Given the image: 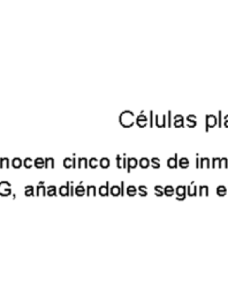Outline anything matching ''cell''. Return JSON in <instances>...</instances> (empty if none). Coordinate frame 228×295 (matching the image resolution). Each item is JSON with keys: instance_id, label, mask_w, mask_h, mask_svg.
<instances>
[{"instance_id": "33", "label": "cell", "mask_w": 228, "mask_h": 295, "mask_svg": "<svg viewBox=\"0 0 228 295\" xmlns=\"http://www.w3.org/2000/svg\"><path fill=\"white\" fill-rule=\"evenodd\" d=\"M89 166V160L85 157H80L78 159V167H88Z\"/></svg>"}, {"instance_id": "27", "label": "cell", "mask_w": 228, "mask_h": 295, "mask_svg": "<svg viewBox=\"0 0 228 295\" xmlns=\"http://www.w3.org/2000/svg\"><path fill=\"white\" fill-rule=\"evenodd\" d=\"M189 164H190V162H189V159H188V157H181L180 160H179V166H181L182 168L188 167Z\"/></svg>"}, {"instance_id": "6", "label": "cell", "mask_w": 228, "mask_h": 295, "mask_svg": "<svg viewBox=\"0 0 228 295\" xmlns=\"http://www.w3.org/2000/svg\"><path fill=\"white\" fill-rule=\"evenodd\" d=\"M166 114H154V125L157 127H166Z\"/></svg>"}, {"instance_id": "36", "label": "cell", "mask_w": 228, "mask_h": 295, "mask_svg": "<svg viewBox=\"0 0 228 295\" xmlns=\"http://www.w3.org/2000/svg\"><path fill=\"white\" fill-rule=\"evenodd\" d=\"M0 167H9V158L8 157L0 158Z\"/></svg>"}, {"instance_id": "20", "label": "cell", "mask_w": 228, "mask_h": 295, "mask_svg": "<svg viewBox=\"0 0 228 295\" xmlns=\"http://www.w3.org/2000/svg\"><path fill=\"white\" fill-rule=\"evenodd\" d=\"M46 194H47L49 196H54V195H57V187H56L54 184L47 186V188H46Z\"/></svg>"}, {"instance_id": "26", "label": "cell", "mask_w": 228, "mask_h": 295, "mask_svg": "<svg viewBox=\"0 0 228 295\" xmlns=\"http://www.w3.org/2000/svg\"><path fill=\"white\" fill-rule=\"evenodd\" d=\"M199 195H209V186L208 184H201L198 188Z\"/></svg>"}, {"instance_id": "40", "label": "cell", "mask_w": 228, "mask_h": 295, "mask_svg": "<svg viewBox=\"0 0 228 295\" xmlns=\"http://www.w3.org/2000/svg\"><path fill=\"white\" fill-rule=\"evenodd\" d=\"M212 167H220V157L212 158Z\"/></svg>"}, {"instance_id": "48", "label": "cell", "mask_w": 228, "mask_h": 295, "mask_svg": "<svg viewBox=\"0 0 228 295\" xmlns=\"http://www.w3.org/2000/svg\"><path fill=\"white\" fill-rule=\"evenodd\" d=\"M228 184V183H227ZM227 195H228V188H227Z\"/></svg>"}, {"instance_id": "17", "label": "cell", "mask_w": 228, "mask_h": 295, "mask_svg": "<svg viewBox=\"0 0 228 295\" xmlns=\"http://www.w3.org/2000/svg\"><path fill=\"white\" fill-rule=\"evenodd\" d=\"M126 194L129 195V196H134L137 194V188L134 186V184H128L127 188H126Z\"/></svg>"}, {"instance_id": "13", "label": "cell", "mask_w": 228, "mask_h": 295, "mask_svg": "<svg viewBox=\"0 0 228 295\" xmlns=\"http://www.w3.org/2000/svg\"><path fill=\"white\" fill-rule=\"evenodd\" d=\"M187 194L189 195V196H195V195H197V186L195 183V181H191L188 186V188H187Z\"/></svg>"}, {"instance_id": "39", "label": "cell", "mask_w": 228, "mask_h": 295, "mask_svg": "<svg viewBox=\"0 0 228 295\" xmlns=\"http://www.w3.org/2000/svg\"><path fill=\"white\" fill-rule=\"evenodd\" d=\"M115 159H116V166H118L119 168H122V160H123V156H121V155H116Z\"/></svg>"}, {"instance_id": "46", "label": "cell", "mask_w": 228, "mask_h": 295, "mask_svg": "<svg viewBox=\"0 0 228 295\" xmlns=\"http://www.w3.org/2000/svg\"><path fill=\"white\" fill-rule=\"evenodd\" d=\"M218 125L221 126V111L218 112Z\"/></svg>"}, {"instance_id": "12", "label": "cell", "mask_w": 228, "mask_h": 295, "mask_svg": "<svg viewBox=\"0 0 228 295\" xmlns=\"http://www.w3.org/2000/svg\"><path fill=\"white\" fill-rule=\"evenodd\" d=\"M177 165H179V160H177V155L175 153L173 157H170L167 159V166L170 168H175V167H177Z\"/></svg>"}, {"instance_id": "5", "label": "cell", "mask_w": 228, "mask_h": 295, "mask_svg": "<svg viewBox=\"0 0 228 295\" xmlns=\"http://www.w3.org/2000/svg\"><path fill=\"white\" fill-rule=\"evenodd\" d=\"M175 194L177 200H184L187 196V187L184 184H179L175 188Z\"/></svg>"}, {"instance_id": "31", "label": "cell", "mask_w": 228, "mask_h": 295, "mask_svg": "<svg viewBox=\"0 0 228 295\" xmlns=\"http://www.w3.org/2000/svg\"><path fill=\"white\" fill-rule=\"evenodd\" d=\"M22 164H23V162H22V159H21L20 157H15V158H13V160H12V166L15 167V168L21 167Z\"/></svg>"}, {"instance_id": "38", "label": "cell", "mask_w": 228, "mask_h": 295, "mask_svg": "<svg viewBox=\"0 0 228 295\" xmlns=\"http://www.w3.org/2000/svg\"><path fill=\"white\" fill-rule=\"evenodd\" d=\"M151 165H152V167H154V168L160 167V158H158V157H153V158L151 159Z\"/></svg>"}, {"instance_id": "28", "label": "cell", "mask_w": 228, "mask_h": 295, "mask_svg": "<svg viewBox=\"0 0 228 295\" xmlns=\"http://www.w3.org/2000/svg\"><path fill=\"white\" fill-rule=\"evenodd\" d=\"M164 193H165L167 196H172V195H174L175 189H174V187H173L172 184H167V186L164 188Z\"/></svg>"}, {"instance_id": "29", "label": "cell", "mask_w": 228, "mask_h": 295, "mask_svg": "<svg viewBox=\"0 0 228 295\" xmlns=\"http://www.w3.org/2000/svg\"><path fill=\"white\" fill-rule=\"evenodd\" d=\"M138 194L141 195V196H146L148 195V187L145 186V184H141V186H138Z\"/></svg>"}, {"instance_id": "7", "label": "cell", "mask_w": 228, "mask_h": 295, "mask_svg": "<svg viewBox=\"0 0 228 295\" xmlns=\"http://www.w3.org/2000/svg\"><path fill=\"white\" fill-rule=\"evenodd\" d=\"M183 125H184V116L182 114H175L173 116V126L182 127Z\"/></svg>"}, {"instance_id": "9", "label": "cell", "mask_w": 228, "mask_h": 295, "mask_svg": "<svg viewBox=\"0 0 228 295\" xmlns=\"http://www.w3.org/2000/svg\"><path fill=\"white\" fill-rule=\"evenodd\" d=\"M138 165V159L136 157H129L127 158V171L130 172L133 168L137 167Z\"/></svg>"}, {"instance_id": "19", "label": "cell", "mask_w": 228, "mask_h": 295, "mask_svg": "<svg viewBox=\"0 0 228 295\" xmlns=\"http://www.w3.org/2000/svg\"><path fill=\"white\" fill-rule=\"evenodd\" d=\"M210 166H211V162H210L209 157L199 158V167H210Z\"/></svg>"}, {"instance_id": "11", "label": "cell", "mask_w": 228, "mask_h": 295, "mask_svg": "<svg viewBox=\"0 0 228 295\" xmlns=\"http://www.w3.org/2000/svg\"><path fill=\"white\" fill-rule=\"evenodd\" d=\"M186 122H187L188 127H195L197 125V116L195 114H189L186 118Z\"/></svg>"}, {"instance_id": "14", "label": "cell", "mask_w": 228, "mask_h": 295, "mask_svg": "<svg viewBox=\"0 0 228 295\" xmlns=\"http://www.w3.org/2000/svg\"><path fill=\"white\" fill-rule=\"evenodd\" d=\"M36 193H37V195H46V187H45L44 181H39L37 183Z\"/></svg>"}, {"instance_id": "4", "label": "cell", "mask_w": 228, "mask_h": 295, "mask_svg": "<svg viewBox=\"0 0 228 295\" xmlns=\"http://www.w3.org/2000/svg\"><path fill=\"white\" fill-rule=\"evenodd\" d=\"M148 121H149L148 115L145 114L144 111H141V113L136 116V121H135V122H136L139 127H145V126L148 125Z\"/></svg>"}, {"instance_id": "8", "label": "cell", "mask_w": 228, "mask_h": 295, "mask_svg": "<svg viewBox=\"0 0 228 295\" xmlns=\"http://www.w3.org/2000/svg\"><path fill=\"white\" fill-rule=\"evenodd\" d=\"M98 194L101 196H107L110 194V181H106L105 184H100L98 188Z\"/></svg>"}, {"instance_id": "2", "label": "cell", "mask_w": 228, "mask_h": 295, "mask_svg": "<svg viewBox=\"0 0 228 295\" xmlns=\"http://www.w3.org/2000/svg\"><path fill=\"white\" fill-rule=\"evenodd\" d=\"M12 194V186L11 182L7 180H1L0 181V195L1 196H8Z\"/></svg>"}, {"instance_id": "16", "label": "cell", "mask_w": 228, "mask_h": 295, "mask_svg": "<svg viewBox=\"0 0 228 295\" xmlns=\"http://www.w3.org/2000/svg\"><path fill=\"white\" fill-rule=\"evenodd\" d=\"M138 164L142 168H146L149 166L151 165V160L148 158V157H142L139 160H138Z\"/></svg>"}, {"instance_id": "22", "label": "cell", "mask_w": 228, "mask_h": 295, "mask_svg": "<svg viewBox=\"0 0 228 295\" xmlns=\"http://www.w3.org/2000/svg\"><path fill=\"white\" fill-rule=\"evenodd\" d=\"M24 194H25L27 196H32V195H35V188H34V186H32V184L25 186V187H24Z\"/></svg>"}, {"instance_id": "32", "label": "cell", "mask_w": 228, "mask_h": 295, "mask_svg": "<svg viewBox=\"0 0 228 295\" xmlns=\"http://www.w3.org/2000/svg\"><path fill=\"white\" fill-rule=\"evenodd\" d=\"M87 194L88 195H96L97 194V188L95 184H88L87 187Z\"/></svg>"}, {"instance_id": "21", "label": "cell", "mask_w": 228, "mask_h": 295, "mask_svg": "<svg viewBox=\"0 0 228 295\" xmlns=\"http://www.w3.org/2000/svg\"><path fill=\"white\" fill-rule=\"evenodd\" d=\"M217 194H218L219 196L226 195V194H227V187H226L225 184H219V186L217 187Z\"/></svg>"}, {"instance_id": "1", "label": "cell", "mask_w": 228, "mask_h": 295, "mask_svg": "<svg viewBox=\"0 0 228 295\" xmlns=\"http://www.w3.org/2000/svg\"><path fill=\"white\" fill-rule=\"evenodd\" d=\"M119 121H120V124H121L123 127L128 128V127H132L134 124H135L136 118H135V114H134L133 111L125 110L120 113V115H119Z\"/></svg>"}, {"instance_id": "25", "label": "cell", "mask_w": 228, "mask_h": 295, "mask_svg": "<svg viewBox=\"0 0 228 295\" xmlns=\"http://www.w3.org/2000/svg\"><path fill=\"white\" fill-rule=\"evenodd\" d=\"M110 191L113 196H118V195H121V190H120V186L119 184H113L111 188H110Z\"/></svg>"}, {"instance_id": "47", "label": "cell", "mask_w": 228, "mask_h": 295, "mask_svg": "<svg viewBox=\"0 0 228 295\" xmlns=\"http://www.w3.org/2000/svg\"><path fill=\"white\" fill-rule=\"evenodd\" d=\"M224 125H225V127H228V114L224 116Z\"/></svg>"}, {"instance_id": "41", "label": "cell", "mask_w": 228, "mask_h": 295, "mask_svg": "<svg viewBox=\"0 0 228 295\" xmlns=\"http://www.w3.org/2000/svg\"><path fill=\"white\" fill-rule=\"evenodd\" d=\"M220 167H228V158L226 157L220 158Z\"/></svg>"}, {"instance_id": "23", "label": "cell", "mask_w": 228, "mask_h": 295, "mask_svg": "<svg viewBox=\"0 0 228 295\" xmlns=\"http://www.w3.org/2000/svg\"><path fill=\"white\" fill-rule=\"evenodd\" d=\"M34 165L38 167V168H42V167H45V159L42 158V157H37L35 160H34Z\"/></svg>"}, {"instance_id": "37", "label": "cell", "mask_w": 228, "mask_h": 295, "mask_svg": "<svg viewBox=\"0 0 228 295\" xmlns=\"http://www.w3.org/2000/svg\"><path fill=\"white\" fill-rule=\"evenodd\" d=\"M23 165L25 166L27 168H30L31 166H34V160H32V158H30V157H27L24 160H23Z\"/></svg>"}, {"instance_id": "44", "label": "cell", "mask_w": 228, "mask_h": 295, "mask_svg": "<svg viewBox=\"0 0 228 295\" xmlns=\"http://www.w3.org/2000/svg\"><path fill=\"white\" fill-rule=\"evenodd\" d=\"M69 190H70V195H74V193H75V188H74V181H70Z\"/></svg>"}, {"instance_id": "10", "label": "cell", "mask_w": 228, "mask_h": 295, "mask_svg": "<svg viewBox=\"0 0 228 295\" xmlns=\"http://www.w3.org/2000/svg\"><path fill=\"white\" fill-rule=\"evenodd\" d=\"M69 186H70V181H67L65 184H62L60 188H59V194L62 195V196H67V195H70V190H69Z\"/></svg>"}, {"instance_id": "34", "label": "cell", "mask_w": 228, "mask_h": 295, "mask_svg": "<svg viewBox=\"0 0 228 295\" xmlns=\"http://www.w3.org/2000/svg\"><path fill=\"white\" fill-rule=\"evenodd\" d=\"M154 191H156V195L157 196H163L165 193H164V187H161L160 184H156L154 186Z\"/></svg>"}, {"instance_id": "3", "label": "cell", "mask_w": 228, "mask_h": 295, "mask_svg": "<svg viewBox=\"0 0 228 295\" xmlns=\"http://www.w3.org/2000/svg\"><path fill=\"white\" fill-rule=\"evenodd\" d=\"M205 122H206V125H205V129L206 130H209L210 128H212V127H214L215 125H218V118L214 115V114H206V116H205Z\"/></svg>"}, {"instance_id": "24", "label": "cell", "mask_w": 228, "mask_h": 295, "mask_svg": "<svg viewBox=\"0 0 228 295\" xmlns=\"http://www.w3.org/2000/svg\"><path fill=\"white\" fill-rule=\"evenodd\" d=\"M63 166L69 168V167H75V164H74V160L72 157H66L63 159Z\"/></svg>"}, {"instance_id": "15", "label": "cell", "mask_w": 228, "mask_h": 295, "mask_svg": "<svg viewBox=\"0 0 228 295\" xmlns=\"http://www.w3.org/2000/svg\"><path fill=\"white\" fill-rule=\"evenodd\" d=\"M75 194L77 196H82V195L87 194V189H85V187L83 186V182H82V181H80L78 186H76L75 187Z\"/></svg>"}, {"instance_id": "45", "label": "cell", "mask_w": 228, "mask_h": 295, "mask_svg": "<svg viewBox=\"0 0 228 295\" xmlns=\"http://www.w3.org/2000/svg\"><path fill=\"white\" fill-rule=\"evenodd\" d=\"M120 190H121V195L125 194V181H121L120 183Z\"/></svg>"}, {"instance_id": "35", "label": "cell", "mask_w": 228, "mask_h": 295, "mask_svg": "<svg viewBox=\"0 0 228 295\" xmlns=\"http://www.w3.org/2000/svg\"><path fill=\"white\" fill-rule=\"evenodd\" d=\"M97 166H99V160H98L96 157H91V158L89 159V167L96 168Z\"/></svg>"}, {"instance_id": "18", "label": "cell", "mask_w": 228, "mask_h": 295, "mask_svg": "<svg viewBox=\"0 0 228 295\" xmlns=\"http://www.w3.org/2000/svg\"><path fill=\"white\" fill-rule=\"evenodd\" d=\"M110 165H111V160L108 157H103L99 160V166H101L103 168H107V167H110Z\"/></svg>"}, {"instance_id": "42", "label": "cell", "mask_w": 228, "mask_h": 295, "mask_svg": "<svg viewBox=\"0 0 228 295\" xmlns=\"http://www.w3.org/2000/svg\"><path fill=\"white\" fill-rule=\"evenodd\" d=\"M167 125L168 126H172L173 125V118H172V111H168L167 112Z\"/></svg>"}, {"instance_id": "30", "label": "cell", "mask_w": 228, "mask_h": 295, "mask_svg": "<svg viewBox=\"0 0 228 295\" xmlns=\"http://www.w3.org/2000/svg\"><path fill=\"white\" fill-rule=\"evenodd\" d=\"M56 160L53 157H46L45 158V167H54Z\"/></svg>"}, {"instance_id": "43", "label": "cell", "mask_w": 228, "mask_h": 295, "mask_svg": "<svg viewBox=\"0 0 228 295\" xmlns=\"http://www.w3.org/2000/svg\"><path fill=\"white\" fill-rule=\"evenodd\" d=\"M150 118H149V122H150V126H153L154 125V113L153 111H150Z\"/></svg>"}]
</instances>
